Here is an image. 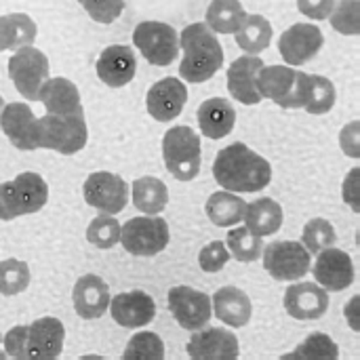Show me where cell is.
<instances>
[{
    "mask_svg": "<svg viewBox=\"0 0 360 360\" xmlns=\"http://www.w3.org/2000/svg\"><path fill=\"white\" fill-rule=\"evenodd\" d=\"M346 314H348V319H350V327L359 333V295L350 300V304H348V308H346Z\"/></svg>",
    "mask_w": 360,
    "mask_h": 360,
    "instance_id": "cell-46",
    "label": "cell"
},
{
    "mask_svg": "<svg viewBox=\"0 0 360 360\" xmlns=\"http://www.w3.org/2000/svg\"><path fill=\"white\" fill-rule=\"evenodd\" d=\"M188 101V89L179 78H162L158 80L146 97V105L152 118L158 122H169L177 118Z\"/></svg>",
    "mask_w": 360,
    "mask_h": 360,
    "instance_id": "cell-19",
    "label": "cell"
},
{
    "mask_svg": "<svg viewBox=\"0 0 360 360\" xmlns=\"http://www.w3.org/2000/svg\"><path fill=\"white\" fill-rule=\"evenodd\" d=\"M169 226L156 215L133 217L120 228L122 247L137 257H154L162 253L169 245Z\"/></svg>",
    "mask_w": 360,
    "mask_h": 360,
    "instance_id": "cell-8",
    "label": "cell"
},
{
    "mask_svg": "<svg viewBox=\"0 0 360 360\" xmlns=\"http://www.w3.org/2000/svg\"><path fill=\"white\" fill-rule=\"evenodd\" d=\"M0 344H2V335H0ZM6 359V352H4V348H0V360Z\"/></svg>",
    "mask_w": 360,
    "mask_h": 360,
    "instance_id": "cell-47",
    "label": "cell"
},
{
    "mask_svg": "<svg viewBox=\"0 0 360 360\" xmlns=\"http://www.w3.org/2000/svg\"><path fill=\"white\" fill-rule=\"evenodd\" d=\"M359 181H360V169H352L350 173H348V177H346V181H344V188H342V196H344V200L350 205V209L352 211H360V194H359Z\"/></svg>",
    "mask_w": 360,
    "mask_h": 360,
    "instance_id": "cell-45",
    "label": "cell"
},
{
    "mask_svg": "<svg viewBox=\"0 0 360 360\" xmlns=\"http://www.w3.org/2000/svg\"><path fill=\"white\" fill-rule=\"evenodd\" d=\"M335 0H297V8L302 15L310 19H329Z\"/></svg>",
    "mask_w": 360,
    "mask_h": 360,
    "instance_id": "cell-43",
    "label": "cell"
},
{
    "mask_svg": "<svg viewBox=\"0 0 360 360\" xmlns=\"http://www.w3.org/2000/svg\"><path fill=\"white\" fill-rule=\"evenodd\" d=\"M186 352L192 360H236L240 346L238 338L226 329H198L190 338Z\"/></svg>",
    "mask_w": 360,
    "mask_h": 360,
    "instance_id": "cell-16",
    "label": "cell"
},
{
    "mask_svg": "<svg viewBox=\"0 0 360 360\" xmlns=\"http://www.w3.org/2000/svg\"><path fill=\"white\" fill-rule=\"evenodd\" d=\"M211 306L215 310V316L221 323H226L228 327H236V329L245 327L253 314L249 295L245 291H240L238 287H221L213 295Z\"/></svg>",
    "mask_w": 360,
    "mask_h": 360,
    "instance_id": "cell-25",
    "label": "cell"
},
{
    "mask_svg": "<svg viewBox=\"0 0 360 360\" xmlns=\"http://www.w3.org/2000/svg\"><path fill=\"white\" fill-rule=\"evenodd\" d=\"M316 283L325 291H346L354 283V264L352 257L342 249H325L319 253V259L312 268Z\"/></svg>",
    "mask_w": 360,
    "mask_h": 360,
    "instance_id": "cell-15",
    "label": "cell"
},
{
    "mask_svg": "<svg viewBox=\"0 0 360 360\" xmlns=\"http://www.w3.org/2000/svg\"><path fill=\"white\" fill-rule=\"evenodd\" d=\"M38 27L25 13H8L0 17V53L19 51L36 40Z\"/></svg>",
    "mask_w": 360,
    "mask_h": 360,
    "instance_id": "cell-27",
    "label": "cell"
},
{
    "mask_svg": "<svg viewBox=\"0 0 360 360\" xmlns=\"http://www.w3.org/2000/svg\"><path fill=\"white\" fill-rule=\"evenodd\" d=\"M230 257H232V255H230L226 243L213 240V243H209V245L198 253V264H200V268H202L205 272L215 274V272H219V270L230 262Z\"/></svg>",
    "mask_w": 360,
    "mask_h": 360,
    "instance_id": "cell-42",
    "label": "cell"
},
{
    "mask_svg": "<svg viewBox=\"0 0 360 360\" xmlns=\"http://www.w3.org/2000/svg\"><path fill=\"white\" fill-rule=\"evenodd\" d=\"M124 360H162L165 359V344L156 333L143 331L131 338L124 348Z\"/></svg>",
    "mask_w": 360,
    "mask_h": 360,
    "instance_id": "cell-38",
    "label": "cell"
},
{
    "mask_svg": "<svg viewBox=\"0 0 360 360\" xmlns=\"http://www.w3.org/2000/svg\"><path fill=\"white\" fill-rule=\"evenodd\" d=\"M247 228L257 236H272L283 226V207L274 198H259L247 205L245 219Z\"/></svg>",
    "mask_w": 360,
    "mask_h": 360,
    "instance_id": "cell-28",
    "label": "cell"
},
{
    "mask_svg": "<svg viewBox=\"0 0 360 360\" xmlns=\"http://www.w3.org/2000/svg\"><path fill=\"white\" fill-rule=\"evenodd\" d=\"M65 329L61 321L44 316L32 325H17L4 338L6 356L15 360H55L63 350Z\"/></svg>",
    "mask_w": 360,
    "mask_h": 360,
    "instance_id": "cell-2",
    "label": "cell"
},
{
    "mask_svg": "<svg viewBox=\"0 0 360 360\" xmlns=\"http://www.w3.org/2000/svg\"><path fill=\"white\" fill-rule=\"evenodd\" d=\"M335 105V86L325 76H312L308 78V91H306V112L310 114H327Z\"/></svg>",
    "mask_w": 360,
    "mask_h": 360,
    "instance_id": "cell-35",
    "label": "cell"
},
{
    "mask_svg": "<svg viewBox=\"0 0 360 360\" xmlns=\"http://www.w3.org/2000/svg\"><path fill=\"white\" fill-rule=\"evenodd\" d=\"M226 247H228L230 255H232L236 262L251 264V262H255V259L262 257L264 240H262V236L253 234V232L245 226V228H234V230L228 232Z\"/></svg>",
    "mask_w": 360,
    "mask_h": 360,
    "instance_id": "cell-33",
    "label": "cell"
},
{
    "mask_svg": "<svg viewBox=\"0 0 360 360\" xmlns=\"http://www.w3.org/2000/svg\"><path fill=\"white\" fill-rule=\"evenodd\" d=\"M285 310L295 321H319L329 310V295L316 283H295L285 291Z\"/></svg>",
    "mask_w": 360,
    "mask_h": 360,
    "instance_id": "cell-17",
    "label": "cell"
},
{
    "mask_svg": "<svg viewBox=\"0 0 360 360\" xmlns=\"http://www.w3.org/2000/svg\"><path fill=\"white\" fill-rule=\"evenodd\" d=\"M89 141V129L84 112L76 114H46L36 118V146L59 154H76Z\"/></svg>",
    "mask_w": 360,
    "mask_h": 360,
    "instance_id": "cell-4",
    "label": "cell"
},
{
    "mask_svg": "<svg viewBox=\"0 0 360 360\" xmlns=\"http://www.w3.org/2000/svg\"><path fill=\"white\" fill-rule=\"evenodd\" d=\"M89 17L97 23H112L124 11V0H78Z\"/></svg>",
    "mask_w": 360,
    "mask_h": 360,
    "instance_id": "cell-41",
    "label": "cell"
},
{
    "mask_svg": "<svg viewBox=\"0 0 360 360\" xmlns=\"http://www.w3.org/2000/svg\"><path fill=\"white\" fill-rule=\"evenodd\" d=\"M169 310L173 319L179 323V327L186 331L202 329L211 321V314H213L211 297L186 285L173 287L169 291Z\"/></svg>",
    "mask_w": 360,
    "mask_h": 360,
    "instance_id": "cell-13",
    "label": "cell"
},
{
    "mask_svg": "<svg viewBox=\"0 0 360 360\" xmlns=\"http://www.w3.org/2000/svg\"><path fill=\"white\" fill-rule=\"evenodd\" d=\"M110 287L97 274H84L76 281L72 291L74 310L80 319L95 321L110 308Z\"/></svg>",
    "mask_w": 360,
    "mask_h": 360,
    "instance_id": "cell-21",
    "label": "cell"
},
{
    "mask_svg": "<svg viewBox=\"0 0 360 360\" xmlns=\"http://www.w3.org/2000/svg\"><path fill=\"white\" fill-rule=\"evenodd\" d=\"M8 76L27 101H36L40 86L49 78V59L42 51L30 46H21L8 59Z\"/></svg>",
    "mask_w": 360,
    "mask_h": 360,
    "instance_id": "cell-11",
    "label": "cell"
},
{
    "mask_svg": "<svg viewBox=\"0 0 360 360\" xmlns=\"http://www.w3.org/2000/svg\"><path fill=\"white\" fill-rule=\"evenodd\" d=\"M30 285V266L19 259H4L0 264V293L19 295Z\"/></svg>",
    "mask_w": 360,
    "mask_h": 360,
    "instance_id": "cell-39",
    "label": "cell"
},
{
    "mask_svg": "<svg viewBox=\"0 0 360 360\" xmlns=\"http://www.w3.org/2000/svg\"><path fill=\"white\" fill-rule=\"evenodd\" d=\"M272 42V23L264 15H247L236 30V44L249 55H259Z\"/></svg>",
    "mask_w": 360,
    "mask_h": 360,
    "instance_id": "cell-32",
    "label": "cell"
},
{
    "mask_svg": "<svg viewBox=\"0 0 360 360\" xmlns=\"http://www.w3.org/2000/svg\"><path fill=\"white\" fill-rule=\"evenodd\" d=\"M169 190L158 177H139L133 184V205L146 215H158L167 209Z\"/></svg>",
    "mask_w": 360,
    "mask_h": 360,
    "instance_id": "cell-30",
    "label": "cell"
},
{
    "mask_svg": "<svg viewBox=\"0 0 360 360\" xmlns=\"http://www.w3.org/2000/svg\"><path fill=\"white\" fill-rule=\"evenodd\" d=\"M198 124L205 137L221 139L230 135L236 124V112L224 97H211L198 108Z\"/></svg>",
    "mask_w": 360,
    "mask_h": 360,
    "instance_id": "cell-26",
    "label": "cell"
},
{
    "mask_svg": "<svg viewBox=\"0 0 360 360\" xmlns=\"http://www.w3.org/2000/svg\"><path fill=\"white\" fill-rule=\"evenodd\" d=\"M49 200V186L38 173H19L13 181L0 184V219L38 213Z\"/></svg>",
    "mask_w": 360,
    "mask_h": 360,
    "instance_id": "cell-5",
    "label": "cell"
},
{
    "mask_svg": "<svg viewBox=\"0 0 360 360\" xmlns=\"http://www.w3.org/2000/svg\"><path fill=\"white\" fill-rule=\"evenodd\" d=\"M266 272L281 283H293L310 272V251L297 240H276L262 251Z\"/></svg>",
    "mask_w": 360,
    "mask_h": 360,
    "instance_id": "cell-9",
    "label": "cell"
},
{
    "mask_svg": "<svg viewBox=\"0 0 360 360\" xmlns=\"http://www.w3.org/2000/svg\"><path fill=\"white\" fill-rule=\"evenodd\" d=\"M112 319L124 329H139L154 321L156 304L146 291H127L110 300Z\"/></svg>",
    "mask_w": 360,
    "mask_h": 360,
    "instance_id": "cell-20",
    "label": "cell"
},
{
    "mask_svg": "<svg viewBox=\"0 0 360 360\" xmlns=\"http://www.w3.org/2000/svg\"><path fill=\"white\" fill-rule=\"evenodd\" d=\"M137 59L131 46L127 44H112L108 46L97 59V76L103 84L112 89H120L135 78Z\"/></svg>",
    "mask_w": 360,
    "mask_h": 360,
    "instance_id": "cell-23",
    "label": "cell"
},
{
    "mask_svg": "<svg viewBox=\"0 0 360 360\" xmlns=\"http://www.w3.org/2000/svg\"><path fill=\"white\" fill-rule=\"evenodd\" d=\"M207 217L217 228H232L245 219L247 202L232 192H215L207 200Z\"/></svg>",
    "mask_w": 360,
    "mask_h": 360,
    "instance_id": "cell-29",
    "label": "cell"
},
{
    "mask_svg": "<svg viewBox=\"0 0 360 360\" xmlns=\"http://www.w3.org/2000/svg\"><path fill=\"white\" fill-rule=\"evenodd\" d=\"M247 17L240 0H213L207 8L205 23L215 34H236Z\"/></svg>",
    "mask_w": 360,
    "mask_h": 360,
    "instance_id": "cell-31",
    "label": "cell"
},
{
    "mask_svg": "<svg viewBox=\"0 0 360 360\" xmlns=\"http://www.w3.org/2000/svg\"><path fill=\"white\" fill-rule=\"evenodd\" d=\"M0 129L17 150L23 152L38 150L36 118L27 103H6L0 114Z\"/></svg>",
    "mask_w": 360,
    "mask_h": 360,
    "instance_id": "cell-22",
    "label": "cell"
},
{
    "mask_svg": "<svg viewBox=\"0 0 360 360\" xmlns=\"http://www.w3.org/2000/svg\"><path fill=\"white\" fill-rule=\"evenodd\" d=\"M213 177L228 192L251 194L270 186L272 167L249 146L236 141L217 154L213 162Z\"/></svg>",
    "mask_w": 360,
    "mask_h": 360,
    "instance_id": "cell-1",
    "label": "cell"
},
{
    "mask_svg": "<svg viewBox=\"0 0 360 360\" xmlns=\"http://www.w3.org/2000/svg\"><path fill=\"white\" fill-rule=\"evenodd\" d=\"M338 243V234H335V228L323 219V217H316V219H310L306 226H304V236H302V245L312 253H321L325 249H331L333 245Z\"/></svg>",
    "mask_w": 360,
    "mask_h": 360,
    "instance_id": "cell-36",
    "label": "cell"
},
{
    "mask_svg": "<svg viewBox=\"0 0 360 360\" xmlns=\"http://www.w3.org/2000/svg\"><path fill=\"white\" fill-rule=\"evenodd\" d=\"M179 49L184 51L179 76L188 82H205L213 78L224 63V49L215 32L202 21L190 23L181 32Z\"/></svg>",
    "mask_w": 360,
    "mask_h": 360,
    "instance_id": "cell-3",
    "label": "cell"
},
{
    "mask_svg": "<svg viewBox=\"0 0 360 360\" xmlns=\"http://www.w3.org/2000/svg\"><path fill=\"white\" fill-rule=\"evenodd\" d=\"M82 194H84L86 205H91L93 209H99L101 213H108V215H116V213L124 211V207L129 202L127 181L120 175L108 173V171L89 175L84 181Z\"/></svg>",
    "mask_w": 360,
    "mask_h": 360,
    "instance_id": "cell-12",
    "label": "cell"
},
{
    "mask_svg": "<svg viewBox=\"0 0 360 360\" xmlns=\"http://www.w3.org/2000/svg\"><path fill=\"white\" fill-rule=\"evenodd\" d=\"M340 356L338 344L327 333H312L306 338L304 344H300L291 354H285L283 360H335Z\"/></svg>",
    "mask_w": 360,
    "mask_h": 360,
    "instance_id": "cell-34",
    "label": "cell"
},
{
    "mask_svg": "<svg viewBox=\"0 0 360 360\" xmlns=\"http://www.w3.org/2000/svg\"><path fill=\"white\" fill-rule=\"evenodd\" d=\"M310 74L289 65H264L257 74V91L285 110H297L306 103Z\"/></svg>",
    "mask_w": 360,
    "mask_h": 360,
    "instance_id": "cell-6",
    "label": "cell"
},
{
    "mask_svg": "<svg viewBox=\"0 0 360 360\" xmlns=\"http://www.w3.org/2000/svg\"><path fill=\"white\" fill-rule=\"evenodd\" d=\"M323 44H325V36L314 23H295L281 34L278 51L287 61V65L297 68L314 59L323 49Z\"/></svg>",
    "mask_w": 360,
    "mask_h": 360,
    "instance_id": "cell-14",
    "label": "cell"
},
{
    "mask_svg": "<svg viewBox=\"0 0 360 360\" xmlns=\"http://www.w3.org/2000/svg\"><path fill=\"white\" fill-rule=\"evenodd\" d=\"M137 51L152 65H171L179 55V36L173 25L162 21H141L133 32Z\"/></svg>",
    "mask_w": 360,
    "mask_h": 360,
    "instance_id": "cell-10",
    "label": "cell"
},
{
    "mask_svg": "<svg viewBox=\"0 0 360 360\" xmlns=\"http://www.w3.org/2000/svg\"><path fill=\"white\" fill-rule=\"evenodd\" d=\"M167 171L179 181H192L200 173V137L190 127H173L162 139Z\"/></svg>",
    "mask_w": 360,
    "mask_h": 360,
    "instance_id": "cell-7",
    "label": "cell"
},
{
    "mask_svg": "<svg viewBox=\"0 0 360 360\" xmlns=\"http://www.w3.org/2000/svg\"><path fill=\"white\" fill-rule=\"evenodd\" d=\"M266 63L259 55H243L232 61L228 68V91L230 95L245 103V105H257L264 97L257 91V74Z\"/></svg>",
    "mask_w": 360,
    "mask_h": 360,
    "instance_id": "cell-18",
    "label": "cell"
},
{
    "mask_svg": "<svg viewBox=\"0 0 360 360\" xmlns=\"http://www.w3.org/2000/svg\"><path fill=\"white\" fill-rule=\"evenodd\" d=\"M86 240L97 249H112L120 243V224L108 213L97 215L86 228Z\"/></svg>",
    "mask_w": 360,
    "mask_h": 360,
    "instance_id": "cell-37",
    "label": "cell"
},
{
    "mask_svg": "<svg viewBox=\"0 0 360 360\" xmlns=\"http://www.w3.org/2000/svg\"><path fill=\"white\" fill-rule=\"evenodd\" d=\"M329 21L333 30L346 36H359L360 34V2L359 0H340V4L333 6Z\"/></svg>",
    "mask_w": 360,
    "mask_h": 360,
    "instance_id": "cell-40",
    "label": "cell"
},
{
    "mask_svg": "<svg viewBox=\"0 0 360 360\" xmlns=\"http://www.w3.org/2000/svg\"><path fill=\"white\" fill-rule=\"evenodd\" d=\"M2 110H4V101H2V97H0V114H2Z\"/></svg>",
    "mask_w": 360,
    "mask_h": 360,
    "instance_id": "cell-48",
    "label": "cell"
},
{
    "mask_svg": "<svg viewBox=\"0 0 360 360\" xmlns=\"http://www.w3.org/2000/svg\"><path fill=\"white\" fill-rule=\"evenodd\" d=\"M38 101H42L46 114H76V112H84L82 103H80V93L76 89V84L63 76H55V78H46L44 84L40 86L38 93Z\"/></svg>",
    "mask_w": 360,
    "mask_h": 360,
    "instance_id": "cell-24",
    "label": "cell"
},
{
    "mask_svg": "<svg viewBox=\"0 0 360 360\" xmlns=\"http://www.w3.org/2000/svg\"><path fill=\"white\" fill-rule=\"evenodd\" d=\"M359 129L360 122L354 120L348 127H344L342 135H340V146L342 150L350 156V158H359L360 156V146H359Z\"/></svg>",
    "mask_w": 360,
    "mask_h": 360,
    "instance_id": "cell-44",
    "label": "cell"
}]
</instances>
